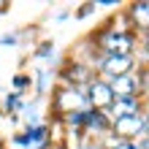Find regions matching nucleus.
<instances>
[{
    "instance_id": "9d476101",
    "label": "nucleus",
    "mask_w": 149,
    "mask_h": 149,
    "mask_svg": "<svg viewBox=\"0 0 149 149\" xmlns=\"http://www.w3.org/2000/svg\"><path fill=\"white\" fill-rule=\"evenodd\" d=\"M14 84H16V87H24V84H27V79H24V76H16Z\"/></svg>"
},
{
    "instance_id": "f257e3e1",
    "label": "nucleus",
    "mask_w": 149,
    "mask_h": 149,
    "mask_svg": "<svg viewBox=\"0 0 149 149\" xmlns=\"http://www.w3.org/2000/svg\"><path fill=\"white\" fill-rule=\"evenodd\" d=\"M87 100H90V106H92L95 111L111 109L114 92H111L109 81H103V79H95V81H90V87H87Z\"/></svg>"
},
{
    "instance_id": "0eeeda50",
    "label": "nucleus",
    "mask_w": 149,
    "mask_h": 149,
    "mask_svg": "<svg viewBox=\"0 0 149 149\" xmlns=\"http://www.w3.org/2000/svg\"><path fill=\"white\" fill-rule=\"evenodd\" d=\"M130 16H133V22H136L141 30H149V3H133Z\"/></svg>"
},
{
    "instance_id": "423d86ee",
    "label": "nucleus",
    "mask_w": 149,
    "mask_h": 149,
    "mask_svg": "<svg viewBox=\"0 0 149 149\" xmlns=\"http://www.w3.org/2000/svg\"><path fill=\"white\" fill-rule=\"evenodd\" d=\"M109 111L114 114V119H119V117H133V114H138L141 106H138V98H114Z\"/></svg>"
},
{
    "instance_id": "1a4fd4ad",
    "label": "nucleus",
    "mask_w": 149,
    "mask_h": 149,
    "mask_svg": "<svg viewBox=\"0 0 149 149\" xmlns=\"http://www.w3.org/2000/svg\"><path fill=\"white\" fill-rule=\"evenodd\" d=\"M111 149H138V144L136 141H114Z\"/></svg>"
},
{
    "instance_id": "20e7f679",
    "label": "nucleus",
    "mask_w": 149,
    "mask_h": 149,
    "mask_svg": "<svg viewBox=\"0 0 149 149\" xmlns=\"http://www.w3.org/2000/svg\"><path fill=\"white\" fill-rule=\"evenodd\" d=\"M130 49H133V38H130L127 33L114 30V33H109V36L103 38V52H106V54L127 57V54H130Z\"/></svg>"
},
{
    "instance_id": "6e6552de",
    "label": "nucleus",
    "mask_w": 149,
    "mask_h": 149,
    "mask_svg": "<svg viewBox=\"0 0 149 149\" xmlns=\"http://www.w3.org/2000/svg\"><path fill=\"white\" fill-rule=\"evenodd\" d=\"M84 125L90 127V130H106L109 127V119H106V114H103V111H87Z\"/></svg>"
},
{
    "instance_id": "f03ea898",
    "label": "nucleus",
    "mask_w": 149,
    "mask_h": 149,
    "mask_svg": "<svg viewBox=\"0 0 149 149\" xmlns=\"http://www.w3.org/2000/svg\"><path fill=\"white\" fill-rule=\"evenodd\" d=\"M114 133H117V141H133V138L144 136V117L133 114V117L114 119Z\"/></svg>"
},
{
    "instance_id": "f8f14e48",
    "label": "nucleus",
    "mask_w": 149,
    "mask_h": 149,
    "mask_svg": "<svg viewBox=\"0 0 149 149\" xmlns=\"http://www.w3.org/2000/svg\"><path fill=\"white\" fill-rule=\"evenodd\" d=\"M144 43H146V52H149V36H146V41H144Z\"/></svg>"
},
{
    "instance_id": "7ed1b4c3",
    "label": "nucleus",
    "mask_w": 149,
    "mask_h": 149,
    "mask_svg": "<svg viewBox=\"0 0 149 149\" xmlns=\"http://www.w3.org/2000/svg\"><path fill=\"white\" fill-rule=\"evenodd\" d=\"M100 71L103 76L109 79H119V76H125V73H133V54H127V57H117V54H106L100 60Z\"/></svg>"
},
{
    "instance_id": "39448f33",
    "label": "nucleus",
    "mask_w": 149,
    "mask_h": 149,
    "mask_svg": "<svg viewBox=\"0 0 149 149\" xmlns=\"http://www.w3.org/2000/svg\"><path fill=\"white\" fill-rule=\"evenodd\" d=\"M114 98H136L138 95V76L136 73H125L119 79H111L109 81Z\"/></svg>"
},
{
    "instance_id": "9b49d317",
    "label": "nucleus",
    "mask_w": 149,
    "mask_h": 149,
    "mask_svg": "<svg viewBox=\"0 0 149 149\" xmlns=\"http://www.w3.org/2000/svg\"><path fill=\"white\" fill-rule=\"evenodd\" d=\"M144 136H149V114L144 117Z\"/></svg>"
}]
</instances>
